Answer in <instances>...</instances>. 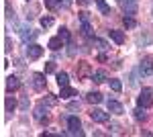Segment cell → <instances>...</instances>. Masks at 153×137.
Returning a JSON list of instances; mask_svg holds the SVG:
<instances>
[{"instance_id": "obj_1", "label": "cell", "mask_w": 153, "mask_h": 137, "mask_svg": "<svg viewBox=\"0 0 153 137\" xmlns=\"http://www.w3.org/2000/svg\"><path fill=\"white\" fill-rule=\"evenodd\" d=\"M68 131H63V135H80L82 137L84 135V131H82V123H80V119L78 117H68Z\"/></svg>"}, {"instance_id": "obj_2", "label": "cell", "mask_w": 153, "mask_h": 137, "mask_svg": "<svg viewBox=\"0 0 153 137\" xmlns=\"http://www.w3.org/2000/svg\"><path fill=\"white\" fill-rule=\"evenodd\" d=\"M117 2H118V6L125 10L127 16H133V14L137 12V2H139V0H117Z\"/></svg>"}, {"instance_id": "obj_3", "label": "cell", "mask_w": 153, "mask_h": 137, "mask_svg": "<svg viewBox=\"0 0 153 137\" xmlns=\"http://www.w3.org/2000/svg\"><path fill=\"white\" fill-rule=\"evenodd\" d=\"M137 104H139V106H143V109L153 106V96H151V90H149V88H143L141 96L137 98Z\"/></svg>"}, {"instance_id": "obj_4", "label": "cell", "mask_w": 153, "mask_h": 137, "mask_svg": "<svg viewBox=\"0 0 153 137\" xmlns=\"http://www.w3.org/2000/svg\"><path fill=\"white\" fill-rule=\"evenodd\" d=\"M90 119H92L94 123H108V119H110V111L104 113V111H100V109H92V111H90Z\"/></svg>"}, {"instance_id": "obj_5", "label": "cell", "mask_w": 153, "mask_h": 137, "mask_svg": "<svg viewBox=\"0 0 153 137\" xmlns=\"http://www.w3.org/2000/svg\"><path fill=\"white\" fill-rule=\"evenodd\" d=\"M139 74H141L143 78H147V76H151L153 74V59L151 57H145L141 61V66H139Z\"/></svg>"}, {"instance_id": "obj_6", "label": "cell", "mask_w": 153, "mask_h": 137, "mask_svg": "<svg viewBox=\"0 0 153 137\" xmlns=\"http://www.w3.org/2000/svg\"><path fill=\"white\" fill-rule=\"evenodd\" d=\"M76 74H78L80 80L88 78V76H92V74H90V64H88V61H80V64L76 66Z\"/></svg>"}, {"instance_id": "obj_7", "label": "cell", "mask_w": 153, "mask_h": 137, "mask_svg": "<svg viewBox=\"0 0 153 137\" xmlns=\"http://www.w3.org/2000/svg\"><path fill=\"white\" fill-rule=\"evenodd\" d=\"M41 55H43V47L41 45L33 43V45L27 47V57H29V59H39Z\"/></svg>"}, {"instance_id": "obj_8", "label": "cell", "mask_w": 153, "mask_h": 137, "mask_svg": "<svg viewBox=\"0 0 153 137\" xmlns=\"http://www.w3.org/2000/svg\"><path fill=\"white\" fill-rule=\"evenodd\" d=\"M108 37H110V39L117 43V45H123V43H125V33H123V31L110 29V31H108Z\"/></svg>"}, {"instance_id": "obj_9", "label": "cell", "mask_w": 153, "mask_h": 137, "mask_svg": "<svg viewBox=\"0 0 153 137\" xmlns=\"http://www.w3.org/2000/svg\"><path fill=\"white\" fill-rule=\"evenodd\" d=\"M33 88L35 90H45V76L43 74H33Z\"/></svg>"}, {"instance_id": "obj_10", "label": "cell", "mask_w": 153, "mask_h": 137, "mask_svg": "<svg viewBox=\"0 0 153 137\" xmlns=\"http://www.w3.org/2000/svg\"><path fill=\"white\" fill-rule=\"evenodd\" d=\"M19 88H21V80H19L16 76H8V78H6V90L14 92V90H19Z\"/></svg>"}, {"instance_id": "obj_11", "label": "cell", "mask_w": 153, "mask_h": 137, "mask_svg": "<svg viewBox=\"0 0 153 137\" xmlns=\"http://www.w3.org/2000/svg\"><path fill=\"white\" fill-rule=\"evenodd\" d=\"M106 106H108V111H110L112 115H123V113H125L123 104L118 103V100H108V103H106Z\"/></svg>"}, {"instance_id": "obj_12", "label": "cell", "mask_w": 153, "mask_h": 137, "mask_svg": "<svg viewBox=\"0 0 153 137\" xmlns=\"http://www.w3.org/2000/svg\"><path fill=\"white\" fill-rule=\"evenodd\" d=\"M63 43H65V41H63V39H61V37H51V39H49V43H47V47L49 49H51V51H57L59 47H63Z\"/></svg>"}, {"instance_id": "obj_13", "label": "cell", "mask_w": 153, "mask_h": 137, "mask_svg": "<svg viewBox=\"0 0 153 137\" xmlns=\"http://www.w3.org/2000/svg\"><path fill=\"white\" fill-rule=\"evenodd\" d=\"M90 80L94 82V84H102V82L106 80V72H102V70H98V72H92Z\"/></svg>"}, {"instance_id": "obj_14", "label": "cell", "mask_w": 153, "mask_h": 137, "mask_svg": "<svg viewBox=\"0 0 153 137\" xmlns=\"http://www.w3.org/2000/svg\"><path fill=\"white\" fill-rule=\"evenodd\" d=\"M86 100L90 104H98V103H102V94L100 92H88L86 94Z\"/></svg>"}, {"instance_id": "obj_15", "label": "cell", "mask_w": 153, "mask_h": 137, "mask_svg": "<svg viewBox=\"0 0 153 137\" xmlns=\"http://www.w3.org/2000/svg\"><path fill=\"white\" fill-rule=\"evenodd\" d=\"M19 33H21V37H23V41L25 43H27V41H29V39H35L37 37V31H31V29H19Z\"/></svg>"}, {"instance_id": "obj_16", "label": "cell", "mask_w": 153, "mask_h": 137, "mask_svg": "<svg viewBox=\"0 0 153 137\" xmlns=\"http://www.w3.org/2000/svg\"><path fill=\"white\" fill-rule=\"evenodd\" d=\"M35 119L37 121H47V109H43V104H39L35 109Z\"/></svg>"}, {"instance_id": "obj_17", "label": "cell", "mask_w": 153, "mask_h": 137, "mask_svg": "<svg viewBox=\"0 0 153 137\" xmlns=\"http://www.w3.org/2000/svg\"><path fill=\"white\" fill-rule=\"evenodd\" d=\"M57 84H59V88L70 86V76H68L65 72H59V74H57Z\"/></svg>"}, {"instance_id": "obj_18", "label": "cell", "mask_w": 153, "mask_h": 137, "mask_svg": "<svg viewBox=\"0 0 153 137\" xmlns=\"http://www.w3.org/2000/svg\"><path fill=\"white\" fill-rule=\"evenodd\" d=\"M59 96L68 100V98H71V96H76V90H74L71 86H63V88H61V92H59Z\"/></svg>"}, {"instance_id": "obj_19", "label": "cell", "mask_w": 153, "mask_h": 137, "mask_svg": "<svg viewBox=\"0 0 153 137\" xmlns=\"http://www.w3.org/2000/svg\"><path fill=\"white\" fill-rule=\"evenodd\" d=\"M96 6H98V10L102 12V14H110V8H108L106 0H96Z\"/></svg>"}, {"instance_id": "obj_20", "label": "cell", "mask_w": 153, "mask_h": 137, "mask_svg": "<svg viewBox=\"0 0 153 137\" xmlns=\"http://www.w3.org/2000/svg\"><path fill=\"white\" fill-rule=\"evenodd\" d=\"M135 119H137V121H145V119H147V113H145V109H143V106L135 109Z\"/></svg>"}, {"instance_id": "obj_21", "label": "cell", "mask_w": 153, "mask_h": 137, "mask_svg": "<svg viewBox=\"0 0 153 137\" xmlns=\"http://www.w3.org/2000/svg\"><path fill=\"white\" fill-rule=\"evenodd\" d=\"M14 109H16V100H14L12 96H8V98H6V113H12Z\"/></svg>"}, {"instance_id": "obj_22", "label": "cell", "mask_w": 153, "mask_h": 137, "mask_svg": "<svg viewBox=\"0 0 153 137\" xmlns=\"http://www.w3.org/2000/svg\"><path fill=\"white\" fill-rule=\"evenodd\" d=\"M59 37H61L65 43H70V39H71V37H70V31H68L65 27H61V29H59Z\"/></svg>"}, {"instance_id": "obj_23", "label": "cell", "mask_w": 153, "mask_h": 137, "mask_svg": "<svg viewBox=\"0 0 153 137\" xmlns=\"http://www.w3.org/2000/svg\"><path fill=\"white\" fill-rule=\"evenodd\" d=\"M82 35H84V37H90V35H92V29H90L88 21H84V23H82Z\"/></svg>"}, {"instance_id": "obj_24", "label": "cell", "mask_w": 153, "mask_h": 137, "mask_svg": "<svg viewBox=\"0 0 153 137\" xmlns=\"http://www.w3.org/2000/svg\"><path fill=\"white\" fill-rule=\"evenodd\" d=\"M108 84H110V88H112L114 92H120V90H123V84H120V80H110Z\"/></svg>"}, {"instance_id": "obj_25", "label": "cell", "mask_w": 153, "mask_h": 137, "mask_svg": "<svg viewBox=\"0 0 153 137\" xmlns=\"http://www.w3.org/2000/svg\"><path fill=\"white\" fill-rule=\"evenodd\" d=\"M123 23H125V27H127V29H133V27H135V19H133V16H125V19H123Z\"/></svg>"}, {"instance_id": "obj_26", "label": "cell", "mask_w": 153, "mask_h": 137, "mask_svg": "<svg viewBox=\"0 0 153 137\" xmlns=\"http://www.w3.org/2000/svg\"><path fill=\"white\" fill-rule=\"evenodd\" d=\"M51 25H53V16H43V19H41V27L47 29V27H51Z\"/></svg>"}, {"instance_id": "obj_27", "label": "cell", "mask_w": 153, "mask_h": 137, "mask_svg": "<svg viewBox=\"0 0 153 137\" xmlns=\"http://www.w3.org/2000/svg\"><path fill=\"white\" fill-rule=\"evenodd\" d=\"M45 6H47L49 10H55L57 8V0H45Z\"/></svg>"}, {"instance_id": "obj_28", "label": "cell", "mask_w": 153, "mask_h": 137, "mask_svg": "<svg viewBox=\"0 0 153 137\" xmlns=\"http://www.w3.org/2000/svg\"><path fill=\"white\" fill-rule=\"evenodd\" d=\"M53 72H55V64H53V61H49L47 66H45V74H53Z\"/></svg>"}, {"instance_id": "obj_29", "label": "cell", "mask_w": 153, "mask_h": 137, "mask_svg": "<svg viewBox=\"0 0 153 137\" xmlns=\"http://www.w3.org/2000/svg\"><path fill=\"white\" fill-rule=\"evenodd\" d=\"M94 45L98 47V49H106V47H108L104 41H102V39H94Z\"/></svg>"}, {"instance_id": "obj_30", "label": "cell", "mask_w": 153, "mask_h": 137, "mask_svg": "<svg viewBox=\"0 0 153 137\" xmlns=\"http://www.w3.org/2000/svg\"><path fill=\"white\" fill-rule=\"evenodd\" d=\"M110 133H120V125L112 123V125H110Z\"/></svg>"}, {"instance_id": "obj_31", "label": "cell", "mask_w": 153, "mask_h": 137, "mask_svg": "<svg viewBox=\"0 0 153 137\" xmlns=\"http://www.w3.org/2000/svg\"><path fill=\"white\" fill-rule=\"evenodd\" d=\"M70 4H71L70 0H57V6H63V8H68Z\"/></svg>"}, {"instance_id": "obj_32", "label": "cell", "mask_w": 153, "mask_h": 137, "mask_svg": "<svg viewBox=\"0 0 153 137\" xmlns=\"http://www.w3.org/2000/svg\"><path fill=\"white\" fill-rule=\"evenodd\" d=\"M21 109H29V98H23V103H21Z\"/></svg>"}, {"instance_id": "obj_33", "label": "cell", "mask_w": 153, "mask_h": 137, "mask_svg": "<svg viewBox=\"0 0 153 137\" xmlns=\"http://www.w3.org/2000/svg\"><path fill=\"white\" fill-rule=\"evenodd\" d=\"M47 103H49V104H55V103H57V98H55V96H51V94H49V98H47Z\"/></svg>"}, {"instance_id": "obj_34", "label": "cell", "mask_w": 153, "mask_h": 137, "mask_svg": "<svg viewBox=\"0 0 153 137\" xmlns=\"http://www.w3.org/2000/svg\"><path fill=\"white\" fill-rule=\"evenodd\" d=\"M90 2H92V0H78V4H82V6H88Z\"/></svg>"}, {"instance_id": "obj_35", "label": "cell", "mask_w": 153, "mask_h": 137, "mask_svg": "<svg viewBox=\"0 0 153 137\" xmlns=\"http://www.w3.org/2000/svg\"><path fill=\"white\" fill-rule=\"evenodd\" d=\"M80 19H82V23H84V21H88V12H80Z\"/></svg>"}]
</instances>
